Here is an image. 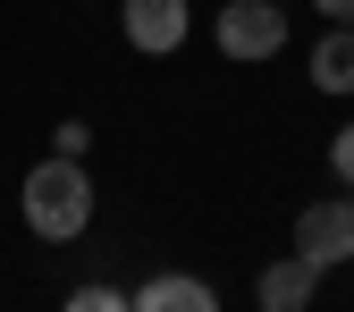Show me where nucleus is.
I'll use <instances>...</instances> for the list:
<instances>
[{
    "label": "nucleus",
    "instance_id": "nucleus-1",
    "mask_svg": "<svg viewBox=\"0 0 354 312\" xmlns=\"http://www.w3.org/2000/svg\"><path fill=\"white\" fill-rule=\"evenodd\" d=\"M17 211H26V228H34L42 245H76L84 228H93V177H84V160H76V152L34 160L26 186H17Z\"/></svg>",
    "mask_w": 354,
    "mask_h": 312
},
{
    "label": "nucleus",
    "instance_id": "nucleus-2",
    "mask_svg": "<svg viewBox=\"0 0 354 312\" xmlns=\"http://www.w3.org/2000/svg\"><path fill=\"white\" fill-rule=\"evenodd\" d=\"M211 42L236 68H261V59L287 51V9H279V0H228V9L211 17Z\"/></svg>",
    "mask_w": 354,
    "mask_h": 312
},
{
    "label": "nucleus",
    "instance_id": "nucleus-3",
    "mask_svg": "<svg viewBox=\"0 0 354 312\" xmlns=\"http://www.w3.org/2000/svg\"><path fill=\"white\" fill-rule=\"evenodd\" d=\"M118 34H127V51L169 59V51H186L194 9H186V0H118Z\"/></svg>",
    "mask_w": 354,
    "mask_h": 312
},
{
    "label": "nucleus",
    "instance_id": "nucleus-4",
    "mask_svg": "<svg viewBox=\"0 0 354 312\" xmlns=\"http://www.w3.org/2000/svg\"><path fill=\"white\" fill-rule=\"evenodd\" d=\"M295 253H304V261H321V270L354 261V194L304 203V211H295Z\"/></svg>",
    "mask_w": 354,
    "mask_h": 312
},
{
    "label": "nucleus",
    "instance_id": "nucleus-5",
    "mask_svg": "<svg viewBox=\"0 0 354 312\" xmlns=\"http://www.w3.org/2000/svg\"><path fill=\"white\" fill-rule=\"evenodd\" d=\"M313 287H321V261H304V253H279L270 270L253 279V304H261V312H304V304H313Z\"/></svg>",
    "mask_w": 354,
    "mask_h": 312
},
{
    "label": "nucleus",
    "instance_id": "nucleus-6",
    "mask_svg": "<svg viewBox=\"0 0 354 312\" xmlns=\"http://www.w3.org/2000/svg\"><path fill=\"white\" fill-rule=\"evenodd\" d=\"M136 312H219V287L211 279H186V270H160V279H144L136 295H127Z\"/></svg>",
    "mask_w": 354,
    "mask_h": 312
},
{
    "label": "nucleus",
    "instance_id": "nucleus-7",
    "mask_svg": "<svg viewBox=\"0 0 354 312\" xmlns=\"http://www.w3.org/2000/svg\"><path fill=\"white\" fill-rule=\"evenodd\" d=\"M313 93H354V26L313 34Z\"/></svg>",
    "mask_w": 354,
    "mask_h": 312
},
{
    "label": "nucleus",
    "instance_id": "nucleus-8",
    "mask_svg": "<svg viewBox=\"0 0 354 312\" xmlns=\"http://www.w3.org/2000/svg\"><path fill=\"white\" fill-rule=\"evenodd\" d=\"M118 304H127V287H110V279H84L68 295V312H118Z\"/></svg>",
    "mask_w": 354,
    "mask_h": 312
},
{
    "label": "nucleus",
    "instance_id": "nucleus-9",
    "mask_svg": "<svg viewBox=\"0 0 354 312\" xmlns=\"http://www.w3.org/2000/svg\"><path fill=\"white\" fill-rule=\"evenodd\" d=\"M329 169H337V186L354 194V118H346L337 136H329Z\"/></svg>",
    "mask_w": 354,
    "mask_h": 312
},
{
    "label": "nucleus",
    "instance_id": "nucleus-10",
    "mask_svg": "<svg viewBox=\"0 0 354 312\" xmlns=\"http://www.w3.org/2000/svg\"><path fill=\"white\" fill-rule=\"evenodd\" d=\"M84 144H93V127H84V118H59V127H51V152H76V160H84Z\"/></svg>",
    "mask_w": 354,
    "mask_h": 312
},
{
    "label": "nucleus",
    "instance_id": "nucleus-11",
    "mask_svg": "<svg viewBox=\"0 0 354 312\" xmlns=\"http://www.w3.org/2000/svg\"><path fill=\"white\" fill-rule=\"evenodd\" d=\"M313 9H321L329 26H354V0H313Z\"/></svg>",
    "mask_w": 354,
    "mask_h": 312
}]
</instances>
